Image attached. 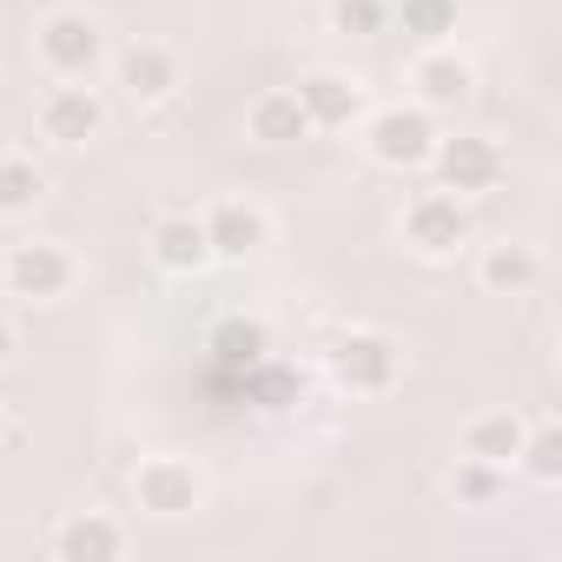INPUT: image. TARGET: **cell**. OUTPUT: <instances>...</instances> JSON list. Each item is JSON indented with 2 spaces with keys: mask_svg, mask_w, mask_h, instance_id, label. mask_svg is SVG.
I'll return each instance as SVG.
<instances>
[{
  "mask_svg": "<svg viewBox=\"0 0 562 562\" xmlns=\"http://www.w3.org/2000/svg\"><path fill=\"white\" fill-rule=\"evenodd\" d=\"M325 371H331V384L345 397H384L404 378V345L391 331H378V325H351V331L331 338Z\"/></svg>",
  "mask_w": 562,
  "mask_h": 562,
  "instance_id": "1",
  "label": "cell"
},
{
  "mask_svg": "<svg viewBox=\"0 0 562 562\" xmlns=\"http://www.w3.org/2000/svg\"><path fill=\"white\" fill-rule=\"evenodd\" d=\"M34 54L54 80H93V67L106 60V27L87 8H54L34 27Z\"/></svg>",
  "mask_w": 562,
  "mask_h": 562,
  "instance_id": "2",
  "label": "cell"
},
{
  "mask_svg": "<svg viewBox=\"0 0 562 562\" xmlns=\"http://www.w3.org/2000/svg\"><path fill=\"white\" fill-rule=\"evenodd\" d=\"M430 146H437V113H424L417 100L411 106H378L364 120V153L384 172H424L430 166Z\"/></svg>",
  "mask_w": 562,
  "mask_h": 562,
  "instance_id": "3",
  "label": "cell"
},
{
  "mask_svg": "<svg viewBox=\"0 0 562 562\" xmlns=\"http://www.w3.org/2000/svg\"><path fill=\"white\" fill-rule=\"evenodd\" d=\"M397 232H404V245L424 258V265H443V258H457L463 245H470V205L457 199V192H417L411 205H404V218H397Z\"/></svg>",
  "mask_w": 562,
  "mask_h": 562,
  "instance_id": "4",
  "label": "cell"
},
{
  "mask_svg": "<svg viewBox=\"0 0 562 562\" xmlns=\"http://www.w3.org/2000/svg\"><path fill=\"white\" fill-rule=\"evenodd\" d=\"M0 278H8V292L27 299V305H54L80 285V258L54 238H21L8 251V265H0Z\"/></svg>",
  "mask_w": 562,
  "mask_h": 562,
  "instance_id": "5",
  "label": "cell"
},
{
  "mask_svg": "<svg viewBox=\"0 0 562 562\" xmlns=\"http://www.w3.org/2000/svg\"><path fill=\"white\" fill-rule=\"evenodd\" d=\"M430 172H437L443 192H457V199H483V192L503 186V146L483 139V133H437V146H430Z\"/></svg>",
  "mask_w": 562,
  "mask_h": 562,
  "instance_id": "6",
  "label": "cell"
},
{
  "mask_svg": "<svg viewBox=\"0 0 562 562\" xmlns=\"http://www.w3.org/2000/svg\"><path fill=\"white\" fill-rule=\"evenodd\" d=\"M34 126H41V139H47V146L74 153V146L100 139V126H106V106H100V93H93V87H80V80H60V87H47V93H41V106H34Z\"/></svg>",
  "mask_w": 562,
  "mask_h": 562,
  "instance_id": "7",
  "label": "cell"
},
{
  "mask_svg": "<svg viewBox=\"0 0 562 562\" xmlns=\"http://www.w3.org/2000/svg\"><path fill=\"white\" fill-rule=\"evenodd\" d=\"M133 503L146 509V516H192L199 503H205V476H199V463L192 457H146L139 470H133Z\"/></svg>",
  "mask_w": 562,
  "mask_h": 562,
  "instance_id": "8",
  "label": "cell"
},
{
  "mask_svg": "<svg viewBox=\"0 0 562 562\" xmlns=\"http://www.w3.org/2000/svg\"><path fill=\"white\" fill-rule=\"evenodd\" d=\"M199 225H205L212 258H225V265H245V258H258V251L271 245V218H265V205H251V199H212V205L199 212Z\"/></svg>",
  "mask_w": 562,
  "mask_h": 562,
  "instance_id": "9",
  "label": "cell"
},
{
  "mask_svg": "<svg viewBox=\"0 0 562 562\" xmlns=\"http://www.w3.org/2000/svg\"><path fill=\"white\" fill-rule=\"evenodd\" d=\"M113 87L133 100V106H166L179 93V54L159 47V41H133L113 54Z\"/></svg>",
  "mask_w": 562,
  "mask_h": 562,
  "instance_id": "10",
  "label": "cell"
},
{
  "mask_svg": "<svg viewBox=\"0 0 562 562\" xmlns=\"http://www.w3.org/2000/svg\"><path fill=\"white\" fill-rule=\"evenodd\" d=\"M411 93H417L424 113H457V106H470V93H476V67H470L457 47H424V54L411 60Z\"/></svg>",
  "mask_w": 562,
  "mask_h": 562,
  "instance_id": "11",
  "label": "cell"
},
{
  "mask_svg": "<svg viewBox=\"0 0 562 562\" xmlns=\"http://www.w3.org/2000/svg\"><path fill=\"white\" fill-rule=\"evenodd\" d=\"M292 93H299V106H305L312 133H345V126H358V120H364V87H358L351 74L318 67V74H305Z\"/></svg>",
  "mask_w": 562,
  "mask_h": 562,
  "instance_id": "12",
  "label": "cell"
},
{
  "mask_svg": "<svg viewBox=\"0 0 562 562\" xmlns=\"http://www.w3.org/2000/svg\"><path fill=\"white\" fill-rule=\"evenodd\" d=\"M47 549H54L60 562H120V555H126V529H120L106 509H74V516L54 522Z\"/></svg>",
  "mask_w": 562,
  "mask_h": 562,
  "instance_id": "13",
  "label": "cell"
},
{
  "mask_svg": "<svg viewBox=\"0 0 562 562\" xmlns=\"http://www.w3.org/2000/svg\"><path fill=\"white\" fill-rule=\"evenodd\" d=\"M146 251H153V265H159V271H172V278H192V271H205V265H212L205 225H199L192 212H166V218H153Z\"/></svg>",
  "mask_w": 562,
  "mask_h": 562,
  "instance_id": "14",
  "label": "cell"
},
{
  "mask_svg": "<svg viewBox=\"0 0 562 562\" xmlns=\"http://www.w3.org/2000/svg\"><path fill=\"white\" fill-rule=\"evenodd\" d=\"M476 285L496 292V299H522V292H536V285H542V258H536V245H522V238H496V245H483V251H476Z\"/></svg>",
  "mask_w": 562,
  "mask_h": 562,
  "instance_id": "15",
  "label": "cell"
},
{
  "mask_svg": "<svg viewBox=\"0 0 562 562\" xmlns=\"http://www.w3.org/2000/svg\"><path fill=\"white\" fill-rule=\"evenodd\" d=\"M522 430H529V417H516V411H483V417H470V424L457 430V457H476V463L509 470L516 450H522Z\"/></svg>",
  "mask_w": 562,
  "mask_h": 562,
  "instance_id": "16",
  "label": "cell"
},
{
  "mask_svg": "<svg viewBox=\"0 0 562 562\" xmlns=\"http://www.w3.org/2000/svg\"><path fill=\"white\" fill-rule=\"evenodd\" d=\"M245 133L258 146H299V139H312V120H305V106H299L292 87H271V93H258L245 106Z\"/></svg>",
  "mask_w": 562,
  "mask_h": 562,
  "instance_id": "17",
  "label": "cell"
},
{
  "mask_svg": "<svg viewBox=\"0 0 562 562\" xmlns=\"http://www.w3.org/2000/svg\"><path fill=\"white\" fill-rule=\"evenodd\" d=\"M47 199V172L27 153H0V218H27Z\"/></svg>",
  "mask_w": 562,
  "mask_h": 562,
  "instance_id": "18",
  "label": "cell"
},
{
  "mask_svg": "<svg viewBox=\"0 0 562 562\" xmlns=\"http://www.w3.org/2000/svg\"><path fill=\"white\" fill-rule=\"evenodd\" d=\"M509 470H522L529 483L555 490V483H562V430H555V424H529V430H522V450H516Z\"/></svg>",
  "mask_w": 562,
  "mask_h": 562,
  "instance_id": "19",
  "label": "cell"
},
{
  "mask_svg": "<svg viewBox=\"0 0 562 562\" xmlns=\"http://www.w3.org/2000/svg\"><path fill=\"white\" fill-rule=\"evenodd\" d=\"M503 490H509V470L476 463V457H457V463H450V496H457V509H490V503H503Z\"/></svg>",
  "mask_w": 562,
  "mask_h": 562,
  "instance_id": "20",
  "label": "cell"
},
{
  "mask_svg": "<svg viewBox=\"0 0 562 562\" xmlns=\"http://www.w3.org/2000/svg\"><path fill=\"white\" fill-rule=\"evenodd\" d=\"M245 391H251V404H258V411H292V404H299V391H305V378H299V371H285V364H271V358H258V364L245 371Z\"/></svg>",
  "mask_w": 562,
  "mask_h": 562,
  "instance_id": "21",
  "label": "cell"
},
{
  "mask_svg": "<svg viewBox=\"0 0 562 562\" xmlns=\"http://www.w3.org/2000/svg\"><path fill=\"white\" fill-rule=\"evenodd\" d=\"M397 21H404V34H411V41L443 47V41L457 34V0H404Z\"/></svg>",
  "mask_w": 562,
  "mask_h": 562,
  "instance_id": "22",
  "label": "cell"
},
{
  "mask_svg": "<svg viewBox=\"0 0 562 562\" xmlns=\"http://www.w3.org/2000/svg\"><path fill=\"white\" fill-rule=\"evenodd\" d=\"M218 364H258V358H271V338H265V325H245V318H232V325H218Z\"/></svg>",
  "mask_w": 562,
  "mask_h": 562,
  "instance_id": "23",
  "label": "cell"
},
{
  "mask_svg": "<svg viewBox=\"0 0 562 562\" xmlns=\"http://www.w3.org/2000/svg\"><path fill=\"white\" fill-rule=\"evenodd\" d=\"M384 21H391L384 0H331V34H345V41H371V34H384Z\"/></svg>",
  "mask_w": 562,
  "mask_h": 562,
  "instance_id": "24",
  "label": "cell"
},
{
  "mask_svg": "<svg viewBox=\"0 0 562 562\" xmlns=\"http://www.w3.org/2000/svg\"><path fill=\"white\" fill-rule=\"evenodd\" d=\"M21 358V331H14V318H0V371H8Z\"/></svg>",
  "mask_w": 562,
  "mask_h": 562,
  "instance_id": "25",
  "label": "cell"
},
{
  "mask_svg": "<svg viewBox=\"0 0 562 562\" xmlns=\"http://www.w3.org/2000/svg\"><path fill=\"white\" fill-rule=\"evenodd\" d=\"M14 437V417H8V404H0V443H8Z\"/></svg>",
  "mask_w": 562,
  "mask_h": 562,
  "instance_id": "26",
  "label": "cell"
}]
</instances>
